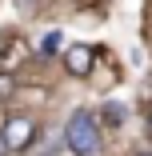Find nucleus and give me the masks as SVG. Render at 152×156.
Listing matches in <instances>:
<instances>
[{
  "label": "nucleus",
  "instance_id": "f257e3e1",
  "mask_svg": "<svg viewBox=\"0 0 152 156\" xmlns=\"http://www.w3.org/2000/svg\"><path fill=\"white\" fill-rule=\"evenodd\" d=\"M64 136H68V148H72L76 156H100V128H96V120L88 116L84 108L72 112Z\"/></svg>",
  "mask_w": 152,
  "mask_h": 156
},
{
  "label": "nucleus",
  "instance_id": "f03ea898",
  "mask_svg": "<svg viewBox=\"0 0 152 156\" xmlns=\"http://www.w3.org/2000/svg\"><path fill=\"white\" fill-rule=\"evenodd\" d=\"M32 136H36V124L28 120V116H12L4 128H0V140H4V148H8V152L28 148V144H32Z\"/></svg>",
  "mask_w": 152,
  "mask_h": 156
},
{
  "label": "nucleus",
  "instance_id": "7ed1b4c3",
  "mask_svg": "<svg viewBox=\"0 0 152 156\" xmlns=\"http://www.w3.org/2000/svg\"><path fill=\"white\" fill-rule=\"evenodd\" d=\"M92 60H96V52L88 48V44H72V48H68V56H64V64H68V72H72V76H88Z\"/></svg>",
  "mask_w": 152,
  "mask_h": 156
},
{
  "label": "nucleus",
  "instance_id": "20e7f679",
  "mask_svg": "<svg viewBox=\"0 0 152 156\" xmlns=\"http://www.w3.org/2000/svg\"><path fill=\"white\" fill-rule=\"evenodd\" d=\"M60 44H64V36H60V32H44V40H40V52H60Z\"/></svg>",
  "mask_w": 152,
  "mask_h": 156
},
{
  "label": "nucleus",
  "instance_id": "39448f33",
  "mask_svg": "<svg viewBox=\"0 0 152 156\" xmlns=\"http://www.w3.org/2000/svg\"><path fill=\"white\" fill-rule=\"evenodd\" d=\"M12 88H16L12 72H4V68H0V100H8V96H12Z\"/></svg>",
  "mask_w": 152,
  "mask_h": 156
},
{
  "label": "nucleus",
  "instance_id": "423d86ee",
  "mask_svg": "<svg viewBox=\"0 0 152 156\" xmlns=\"http://www.w3.org/2000/svg\"><path fill=\"white\" fill-rule=\"evenodd\" d=\"M120 120H124V108H120V104H108L104 108V124H120Z\"/></svg>",
  "mask_w": 152,
  "mask_h": 156
},
{
  "label": "nucleus",
  "instance_id": "0eeeda50",
  "mask_svg": "<svg viewBox=\"0 0 152 156\" xmlns=\"http://www.w3.org/2000/svg\"><path fill=\"white\" fill-rule=\"evenodd\" d=\"M0 156H8V148H4V140H0Z\"/></svg>",
  "mask_w": 152,
  "mask_h": 156
},
{
  "label": "nucleus",
  "instance_id": "6e6552de",
  "mask_svg": "<svg viewBox=\"0 0 152 156\" xmlns=\"http://www.w3.org/2000/svg\"><path fill=\"white\" fill-rule=\"evenodd\" d=\"M148 132H152V108H148Z\"/></svg>",
  "mask_w": 152,
  "mask_h": 156
},
{
  "label": "nucleus",
  "instance_id": "1a4fd4ad",
  "mask_svg": "<svg viewBox=\"0 0 152 156\" xmlns=\"http://www.w3.org/2000/svg\"><path fill=\"white\" fill-rule=\"evenodd\" d=\"M140 156H152V152H140Z\"/></svg>",
  "mask_w": 152,
  "mask_h": 156
}]
</instances>
